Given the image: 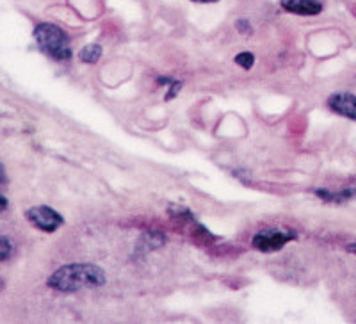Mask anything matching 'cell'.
Returning a JSON list of instances; mask_svg holds the SVG:
<instances>
[{
    "instance_id": "6da1fadb",
    "label": "cell",
    "mask_w": 356,
    "mask_h": 324,
    "mask_svg": "<svg viewBox=\"0 0 356 324\" xmlns=\"http://www.w3.org/2000/svg\"><path fill=\"white\" fill-rule=\"evenodd\" d=\"M47 284L54 291L77 292L102 287L106 284V273L95 264H66L50 276Z\"/></svg>"
},
{
    "instance_id": "7a4b0ae2",
    "label": "cell",
    "mask_w": 356,
    "mask_h": 324,
    "mask_svg": "<svg viewBox=\"0 0 356 324\" xmlns=\"http://www.w3.org/2000/svg\"><path fill=\"white\" fill-rule=\"evenodd\" d=\"M34 40L38 47L43 50L47 56H50L56 61H68L72 59V45H70V36L57 27L56 24H40L34 29Z\"/></svg>"
},
{
    "instance_id": "3957f363",
    "label": "cell",
    "mask_w": 356,
    "mask_h": 324,
    "mask_svg": "<svg viewBox=\"0 0 356 324\" xmlns=\"http://www.w3.org/2000/svg\"><path fill=\"white\" fill-rule=\"evenodd\" d=\"M294 239V234H289L284 230H275V228H267V230L255 234L251 244L255 250L262 253H275L285 246L287 243Z\"/></svg>"
},
{
    "instance_id": "277c9868",
    "label": "cell",
    "mask_w": 356,
    "mask_h": 324,
    "mask_svg": "<svg viewBox=\"0 0 356 324\" xmlns=\"http://www.w3.org/2000/svg\"><path fill=\"white\" fill-rule=\"evenodd\" d=\"M25 218L31 221L36 228L43 232H56L57 228L63 227L65 219L61 214H57L52 207H47V205H40V207H31L25 212Z\"/></svg>"
},
{
    "instance_id": "5b68a950",
    "label": "cell",
    "mask_w": 356,
    "mask_h": 324,
    "mask_svg": "<svg viewBox=\"0 0 356 324\" xmlns=\"http://www.w3.org/2000/svg\"><path fill=\"white\" fill-rule=\"evenodd\" d=\"M328 107L333 113L348 118L356 123V95L353 93H333L328 98Z\"/></svg>"
},
{
    "instance_id": "8992f818",
    "label": "cell",
    "mask_w": 356,
    "mask_h": 324,
    "mask_svg": "<svg viewBox=\"0 0 356 324\" xmlns=\"http://www.w3.org/2000/svg\"><path fill=\"white\" fill-rule=\"evenodd\" d=\"M280 6L287 13L300 17H316L323 11V4L319 0H280Z\"/></svg>"
},
{
    "instance_id": "52a82bcc",
    "label": "cell",
    "mask_w": 356,
    "mask_h": 324,
    "mask_svg": "<svg viewBox=\"0 0 356 324\" xmlns=\"http://www.w3.org/2000/svg\"><path fill=\"white\" fill-rule=\"evenodd\" d=\"M164 243H166L164 235L157 234V232H150V234H145L141 237V241H139V244H138V252L148 253V252H152V250H157V248H161Z\"/></svg>"
},
{
    "instance_id": "ba28073f",
    "label": "cell",
    "mask_w": 356,
    "mask_h": 324,
    "mask_svg": "<svg viewBox=\"0 0 356 324\" xmlns=\"http://www.w3.org/2000/svg\"><path fill=\"white\" fill-rule=\"evenodd\" d=\"M100 57L102 47L98 45V43H91V45L84 47V49L81 50V54H79V59H81L82 63H86V65H95V63H98Z\"/></svg>"
},
{
    "instance_id": "9c48e42d",
    "label": "cell",
    "mask_w": 356,
    "mask_h": 324,
    "mask_svg": "<svg viewBox=\"0 0 356 324\" xmlns=\"http://www.w3.org/2000/svg\"><path fill=\"white\" fill-rule=\"evenodd\" d=\"M235 65L241 66L244 70H251L253 65H255V56L251 52H241L235 56Z\"/></svg>"
},
{
    "instance_id": "30bf717a",
    "label": "cell",
    "mask_w": 356,
    "mask_h": 324,
    "mask_svg": "<svg viewBox=\"0 0 356 324\" xmlns=\"http://www.w3.org/2000/svg\"><path fill=\"white\" fill-rule=\"evenodd\" d=\"M11 255H13V246H11V243H9V239H6V237H0V262L8 260Z\"/></svg>"
},
{
    "instance_id": "8fae6325",
    "label": "cell",
    "mask_w": 356,
    "mask_h": 324,
    "mask_svg": "<svg viewBox=\"0 0 356 324\" xmlns=\"http://www.w3.org/2000/svg\"><path fill=\"white\" fill-rule=\"evenodd\" d=\"M170 90H168V95H166V100H171V98H175L178 95V91H180V88H182V82H178V81H171L170 84Z\"/></svg>"
},
{
    "instance_id": "7c38bea8",
    "label": "cell",
    "mask_w": 356,
    "mask_h": 324,
    "mask_svg": "<svg viewBox=\"0 0 356 324\" xmlns=\"http://www.w3.org/2000/svg\"><path fill=\"white\" fill-rule=\"evenodd\" d=\"M235 27H237V31H239L241 34H248V36H250V34L253 33V29H251L250 22L248 20H239L235 24Z\"/></svg>"
},
{
    "instance_id": "4fadbf2b",
    "label": "cell",
    "mask_w": 356,
    "mask_h": 324,
    "mask_svg": "<svg viewBox=\"0 0 356 324\" xmlns=\"http://www.w3.org/2000/svg\"><path fill=\"white\" fill-rule=\"evenodd\" d=\"M6 180H8V175H6L4 166L0 164V186H2V184H6Z\"/></svg>"
},
{
    "instance_id": "5bb4252c",
    "label": "cell",
    "mask_w": 356,
    "mask_h": 324,
    "mask_svg": "<svg viewBox=\"0 0 356 324\" xmlns=\"http://www.w3.org/2000/svg\"><path fill=\"white\" fill-rule=\"evenodd\" d=\"M6 207H8V200L4 198V196L0 195V214L6 211Z\"/></svg>"
},
{
    "instance_id": "9a60e30c",
    "label": "cell",
    "mask_w": 356,
    "mask_h": 324,
    "mask_svg": "<svg viewBox=\"0 0 356 324\" xmlns=\"http://www.w3.org/2000/svg\"><path fill=\"white\" fill-rule=\"evenodd\" d=\"M348 252L355 253V255H356V243H351V244H348Z\"/></svg>"
},
{
    "instance_id": "2e32d148",
    "label": "cell",
    "mask_w": 356,
    "mask_h": 324,
    "mask_svg": "<svg viewBox=\"0 0 356 324\" xmlns=\"http://www.w3.org/2000/svg\"><path fill=\"white\" fill-rule=\"evenodd\" d=\"M193 2H202V4H212V2H218V0H193Z\"/></svg>"
},
{
    "instance_id": "e0dca14e",
    "label": "cell",
    "mask_w": 356,
    "mask_h": 324,
    "mask_svg": "<svg viewBox=\"0 0 356 324\" xmlns=\"http://www.w3.org/2000/svg\"><path fill=\"white\" fill-rule=\"evenodd\" d=\"M0 287H2V282H0Z\"/></svg>"
}]
</instances>
